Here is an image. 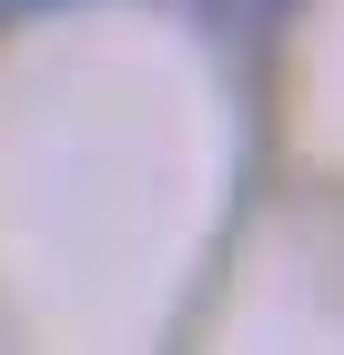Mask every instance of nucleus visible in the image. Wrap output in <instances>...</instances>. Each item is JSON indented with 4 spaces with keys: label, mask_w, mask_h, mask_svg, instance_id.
I'll use <instances>...</instances> for the list:
<instances>
[{
    "label": "nucleus",
    "mask_w": 344,
    "mask_h": 355,
    "mask_svg": "<svg viewBox=\"0 0 344 355\" xmlns=\"http://www.w3.org/2000/svg\"><path fill=\"white\" fill-rule=\"evenodd\" d=\"M192 10H203L223 41H253V31H273V21H284L293 0H192Z\"/></svg>",
    "instance_id": "1"
},
{
    "label": "nucleus",
    "mask_w": 344,
    "mask_h": 355,
    "mask_svg": "<svg viewBox=\"0 0 344 355\" xmlns=\"http://www.w3.org/2000/svg\"><path fill=\"white\" fill-rule=\"evenodd\" d=\"M0 10H10V21H30V10H61V0H0Z\"/></svg>",
    "instance_id": "2"
}]
</instances>
